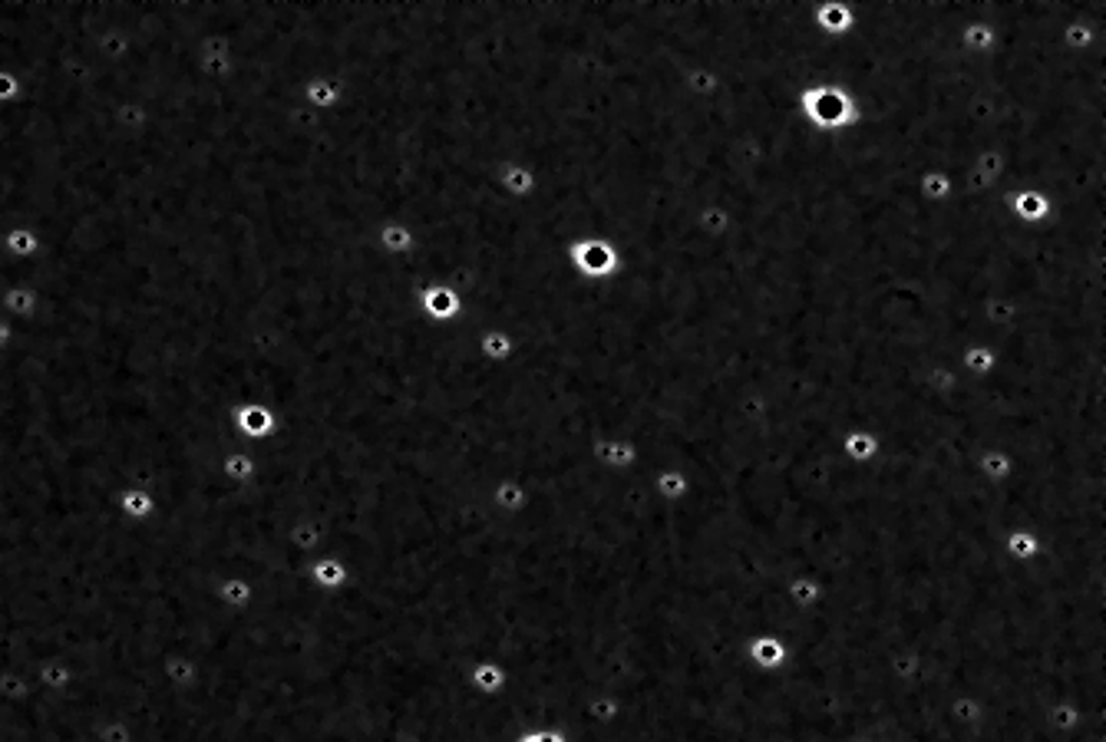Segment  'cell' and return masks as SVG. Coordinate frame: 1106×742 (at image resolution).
I'll return each mask as SVG.
<instances>
[{"label":"cell","mask_w":1106,"mask_h":742,"mask_svg":"<svg viewBox=\"0 0 1106 742\" xmlns=\"http://www.w3.org/2000/svg\"><path fill=\"white\" fill-rule=\"evenodd\" d=\"M417 307H419V313H423V320H430V324H456V320L466 313L463 297H459L453 284H446V280H430V284H423V288L417 290Z\"/></svg>","instance_id":"obj_3"},{"label":"cell","mask_w":1106,"mask_h":742,"mask_svg":"<svg viewBox=\"0 0 1106 742\" xmlns=\"http://www.w3.org/2000/svg\"><path fill=\"white\" fill-rule=\"evenodd\" d=\"M879 432H865V430H852L846 436V455L855 459V462H869L872 455H879Z\"/></svg>","instance_id":"obj_11"},{"label":"cell","mask_w":1106,"mask_h":742,"mask_svg":"<svg viewBox=\"0 0 1106 742\" xmlns=\"http://www.w3.org/2000/svg\"><path fill=\"white\" fill-rule=\"evenodd\" d=\"M377 241L384 244L386 255H410V251H417V234L410 228L407 221H384L380 225V232H377Z\"/></svg>","instance_id":"obj_8"},{"label":"cell","mask_w":1106,"mask_h":742,"mask_svg":"<svg viewBox=\"0 0 1106 742\" xmlns=\"http://www.w3.org/2000/svg\"><path fill=\"white\" fill-rule=\"evenodd\" d=\"M796 113L813 132H842L859 126L862 103L842 83H806L796 93Z\"/></svg>","instance_id":"obj_1"},{"label":"cell","mask_w":1106,"mask_h":742,"mask_svg":"<svg viewBox=\"0 0 1106 742\" xmlns=\"http://www.w3.org/2000/svg\"><path fill=\"white\" fill-rule=\"evenodd\" d=\"M479 347L489 359H505L513 353V340H509V334L502 327H486L482 336H479Z\"/></svg>","instance_id":"obj_12"},{"label":"cell","mask_w":1106,"mask_h":742,"mask_svg":"<svg viewBox=\"0 0 1106 742\" xmlns=\"http://www.w3.org/2000/svg\"><path fill=\"white\" fill-rule=\"evenodd\" d=\"M750 657H757L760 667H767L769 673H776L786 667V643L780 637H757L750 643Z\"/></svg>","instance_id":"obj_10"},{"label":"cell","mask_w":1106,"mask_h":742,"mask_svg":"<svg viewBox=\"0 0 1106 742\" xmlns=\"http://www.w3.org/2000/svg\"><path fill=\"white\" fill-rule=\"evenodd\" d=\"M565 264L578 280L601 284L621 274V251L608 238H575L565 244Z\"/></svg>","instance_id":"obj_2"},{"label":"cell","mask_w":1106,"mask_h":742,"mask_svg":"<svg viewBox=\"0 0 1106 742\" xmlns=\"http://www.w3.org/2000/svg\"><path fill=\"white\" fill-rule=\"evenodd\" d=\"M657 488H664L667 495H677V492H684V488H688V476H680V472H667V476L657 478Z\"/></svg>","instance_id":"obj_15"},{"label":"cell","mask_w":1106,"mask_h":742,"mask_svg":"<svg viewBox=\"0 0 1106 742\" xmlns=\"http://www.w3.org/2000/svg\"><path fill=\"white\" fill-rule=\"evenodd\" d=\"M967 162L955 165V169H928V172L919 175V198L925 205H948L951 195H955V182H958V172L965 169Z\"/></svg>","instance_id":"obj_6"},{"label":"cell","mask_w":1106,"mask_h":742,"mask_svg":"<svg viewBox=\"0 0 1106 742\" xmlns=\"http://www.w3.org/2000/svg\"><path fill=\"white\" fill-rule=\"evenodd\" d=\"M1007 551H1011L1017 561H1027V557H1034L1040 551V541H1037L1034 532H1017L1007 538Z\"/></svg>","instance_id":"obj_13"},{"label":"cell","mask_w":1106,"mask_h":742,"mask_svg":"<svg viewBox=\"0 0 1106 742\" xmlns=\"http://www.w3.org/2000/svg\"><path fill=\"white\" fill-rule=\"evenodd\" d=\"M998 367H1001V350L991 347V343H967V347L958 353V373H961V376L984 380V376H991Z\"/></svg>","instance_id":"obj_7"},{"label":"cell","mask_w":1106,"mask_h":742,"mask_svg":"<svg viewBox=\"0 0 1106 742\" xmlns=\"http://www.w3.org/2000/svg\"><path fill=\"white\" fill-rule=\"evenodd\" d=\"M694 221H697V232L700 234H707V238H720V234L730 232V225H734V215H730V209H723L720 201H707V205H700V209H697Z\"/></svg>","instance_id":"obj_9"},{"label":"cell","mask_w":1106,"mask_h":742,"mask_svg":"<svg viewBox=\"0 0 1106 742\" xmlns=\"http://www.w3.org/2000/svg\"><path fill=\"white\" fill-rule=\"evenodd\" d=\"M809 20L826 40H846L855 30V7L842 0H819L809 11Z\"/></svg>","instance_id":"obj_5"},{"label":"cell","mask_w":1106,"mask_h":742,"mask_svg":"<svg viewBox=\"0 0 1106 742\" xmlns=\"http://www.w3.org/2000/svg\"><path fill=\"white\" fill-rule=\"evenodd\" d=\"M1007 211H1011V218L1017 225H1027V228H1040V225H1047L1054 218V198L1050 192L1037 186H1017L1007 198Z\"/></svg>","instance_id":"obj_4"},{"label":"cell","mask_w":1106,"mask_h":742,"mask_svg":"<svg viewBox=\"0 0 1106 742\" xmlns=\"http://www.w3.org/2000/svg\"><path fill=\"white\" fill-rule=\"evenodd\" d=\"M981 465H984L988 478H994V482H998V478H1007V476H1011L1014 459L1007 453H998V449H991V455H984V459H981Z\"/></svg>","instance_id":"obj_14"}]
</instances>
